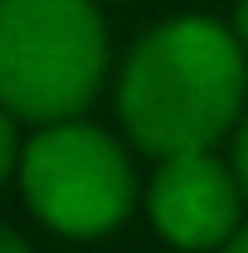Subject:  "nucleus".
Here are the masks:
<instances>
[{
    "label": "nucleus",
    "mask_w": 248,
    "mask_h": 253,
    "mask_svg": "<svg viewBox=\"0 0 248 253\" xmlns=\"http://www.w3.org/2000/svg\"><path fill=\"white\" fill-rule=\"evenodd\" d=\"M234 170H239V190L248 195V117L239 126V146H234Z\"/></svg>",
    "instance_id": "obj_6"
},
{
    "label": "nucleus",
    "mask_w": 248,
    "mask_h": 253,
    "mask_svg": "<svg viewBox=\"0 0 248 253\" xmlns=\"http://www.w3.org/2000/svg\"><path fill=\"white\" fill-rule=\"evenodd\" d=\"M107 34L93 0H0V107L68 122L93 102Z\"/></svg>",
    "instance_id": "obj_2"
},
{
    "label": "nucleus",
    "mask_w": 248,
    "mask_h": 253,
    "mask_svg": "<svg viewBox=\"0 0 248 253\" xmlns=\"http://www.w3.org/2000/svg\"><path fill=\"white\" fill-rule=\"evenodd\" d=\"M224 253H248V224H244V229H234V234L224 239Z\"/></svg>",
    "instance_id": "obj_9"
},
{
    "label": "nucleus",
    "mask_w": 248,
    "mask_h": 253,
    "mask_svg": "<svg viewBox=\"0 0 248 253\" xmlns=\"http://www.w3.org/2000/svg\"><path fill=\"white\" fill-rule=\"evenodd\" d=\"M146 205L151 224L175 249H214L239 229V180L209 151L165 156Z\"/></svg>",
    "instance_id": "obj_4"
},
{
    "label": "nucleus",
    "mask_w": 248,
    "mask_h": 253,
    "mask_svg": "<svg viewBox=\"0 0 248 253\" xmlns=\"http://www.w3.org/2000/svg\"><path fill=\"white\" fill-rule=\"evenodd\" d=\"M234 39H239V49H248V0H239V10H234Z\"/></svg>",
    "instance_id": "obj_7"
},
{
    "label": "nucleus",
    "mask_w": 248,
    "mask_h": 253,
    "mask_svg": "<svg viewBox=\"0 0 248 253\" xmlns=\"http://www.w3.org/2000/svg\"><path fill=\"white\" fill-rule=\"evenodd\" d=\"M20 180L34 214L68 239H93L126 219L131 166L117 141L83 122H54L25 146Z\"/></svg>",
    "instance_id": "obj_3"
},
{
    "label": "nucleus",
    "mask_w": 248,
    "mask_h": 253,
    "mask_svg": "<svg viewBox=\"0 0 248 253\" xmlns=\"http://www.w3.org/2000/svg\"><path fill=\"white\" fill-rule=\"evenodd\" d=\"M10 170H15V122L0 112V185H5Z\"/></svg>",
    "instance_id": "obj_5"
},
{
    "label": "nucleus",
    "mask_w": 248,
    "mask_h": 253,
    "mask_svg": "<svg viewBox=\"0 0 248 253\" xmlns=\"http://www.w3.org/2000/svg\"><path fill=\"white\" fill-rule=\"evenodd\" d=\"M244 49L205 15L156 25L122 68L117 107L131 141L151 156L209 151L244 107Z\"/></svg>",
    "instance_id": "obj_1"
},
{
    "label": "nucleus",
    "mask_w": 248,
    "mask_h": 253,
    "mask_svg": "<svg viewBox=\"0 0 248 253\" xmlns=\"http://www.w3.org/2000/svg\"><path fill=\"white\" fill-rule=\"evenodd\" d=\"M0 253H30V244H25L20 234H10V229H0Z\"/></svg>",
    "instance_id": "obj_8"
}]
</instances>
